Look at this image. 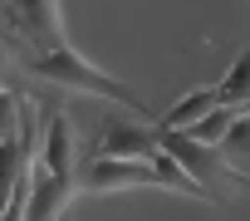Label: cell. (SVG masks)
<instances>
[{
	"label": "cell",
	"mask_w": 250,
	"mask_h": 221,
	"mask_svg": "<svg viewBox=\"0 0 250 221\" xmlns=\"http://www.w3.org/2000/svg\"><path fill=\"white\" fill-rule=\"evenodd\" d=\"M25 69L30 74H40V79H49V84H64V88H83V93H98V98H113V103H123V108H133V113H143V98L128 88V84H118L113 74H103V69H93L74 44H64V49H44V54H35V59H25Z\"/></svg>",
	"instance_id": "6da1fadb"
},
{
	"label": "cell",
	"mask_w": 250,
	"mask_h": 221,
	"mask_svg": "<svg viewBox=\"0 0 250 221\" xmlns=\"http://www.w3.org/2000/svg\"><path fill=\"white\" fill-rule=\"evenodd\" d=\"M157 138H162V153L177 157V167H182L187 177H196L216 201H226V187H250V177H240V172L226 162V153H216L211 143L191 138L187 128H157Z\"/></svg>",
	"instance_id": "7a4b0ae2"
},
{
	"label": "cell",
	"mask_w": 250,
	"mask_h": 221,
	"mask_svg": "<svg viewBox=\"0 0 250 221\" xmlns=\"http://www.w3.org/2000/svg\"><path fill=\"white\" fill-rule=\"evenodd\" d=\"M133 187H162L157 167L128 157H93L79 172V192H133Z\"/></svg>",
	"instance_id": "3957f363"
},
{
	"label": "cell",
	"mask_w": 250,
	"mask_h": 221,
	"mask_svg": "<svg viewBox=\"0 0 250 221\" xmlns=\"http://www.w3.org/2000/svg\"><path fill=\"white\" fill-rule=\"evenodd\" d=\"M162 153V138H157V123L138 128L128 118H103L98 128V157H128V162H152Z\"/></svg>",
	"instance_id": "277c9868"
},
{
	"label": "cell",
	"mask_w": 250,
	"mask_h": 221,
	"mask_svg": "<svg viewBox=\"0 0 250 221\" xmlns=\"http://www.w3.org/2000/svg\"><path fill=\"white\" fill-rule=\"evenodd\" d=\"M74 192H79V187L59 182V177L35 157V167H30V216H25V221H64Z\"/></svg>",
	"instance_id": "5b68a950"
},
{
	"label": "cell",
	"mask_w": 250,
	"mask_h": 221,
	"mask_svg": "<svg viewBox=\"0 0 250 221\" xmlns=\"http://www.w3.org/2000/svg\"><path fill=\"white\" fill-rule=\"evenodd\" d=\"M40 162H44V167H49L59 182L79 187V172H74V123H69L64 113H54V118H49V133H44Z\"/></svg>",
	"instance_id": "8992f818"
},
{
	"label": "cell",
	"mask_w": 250,
	"mask_h": 221,
	"mask_svg": "<svg viewBox=\"0 0 250 221\" xmlns=\"http://www.w3.org/2000/svg\"><path fill=\"white\" fill-rule=\"evenodd\" d=\"M216 108H221L216 103V88H196V93H187L182 103L167 108V113L157 118V128H196L206 113H216Z\"/></svg>",
	"instance_id": "52a82bcc"
},
{
	"label": "cell",
	"mask_w": 250,
	"mask_h": 221,
	"mask_svg": "<svg viewBox=\"0 0 250 221\" xmlns=\"http://www.w3.org/2000/svg\"><path fill=\"white\" fill-rule=\"evenodd\" d=\"M245 98H250V44L240 49V59L230 64V74L216 84V103H221V108H235V113H240Z\"/></svg>",
	"instance_id": "ba28073f"
},
{
	"label": "cell",
	"mask_w": 250,
	"mask_h": 221,
	"mask_svg": "<svg viewBox=\"0 0 250 221\" xmlns=\"http://www.w3.org/2000/svg\"><path fill=\"white\" fill-rule=\"evenodd\" d=\"M230 123H235V108H216V113H206V118H201V123H196V128H187V133H191V138H201V143H211V148H216V143H221V138H226V128H230Z\"/></svg>",
	"instance_id": "9c48e42d"
},
{
	"label": "cell",
	"mask_w": 250,
	"mask_h": 221,
	"mask_svg": "<svg viewBox=\"0 0 250 221\" xmlns=\"http://www.w3.org/2000/svg\"><path fill=\"white\" fill-rule=\"evenodd\" d=\"M230 153H250V113H235V123L226 128V138H221Z\"/></svg>",
	"instance_id": "30bf717a"
},
{
	"label": "cell",
	"mask_w": 250,
	"mask_h": 221,
	"mask_svg": "<svg viewBox=\"0 0 250 221\" xmlns=\"http://www.w3.org/2000/svg\"><path fill=\"white\" fill-rule=\"evenodd\" d=\"M0 84H5V54H0Z\"/></svg>",
	"instance_id": "8fae6325"
},
{
	"label": "cell",
	"mask_w": 250,
	"mask_h": 221,
	"mask_svg": "<svg viewBox=\"0 0 250 221\" xmlns=\"http://www.w3.org/2000/svg\"><path fill=\"white\" fill-rule=\"evenodd\" d=\"M240 113H250V98H245V108H240Z\"/></svg>",
	"instance_id": "7c38bea8"
},
{
	"label": "cell",
	"mask_w": 250,
	"mask_h": 221,
	"mask_svg": "<svg viewBox=\"0 0 250 221\" xmlns=\"http://www.w3.org/2000/svg\"><path fill=\"white\" fill-rule=\"evenodd\" d=\"M0 10H5V0H0Z\"/></svg>",
	"instance_id": "4fadbf2b"
}]
</instances>
